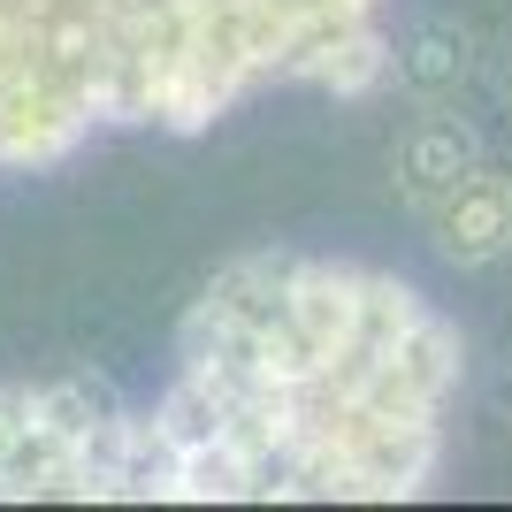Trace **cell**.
Returning a JSON list of instances; mask_svg holds the SVG:
<instances>
[{"instance_id":"obj_6","label":"cell","mask_w":512,"mask_h":512,"mask_svg":"<svg viewBox=\"0 0 512 512\" xmlns=\"http://www.w3.org/2000/svg\"><path fill=\"white\" fill-rule=\"evenodd\" d=\"M390 77H398L421 107L459 100V85L474 77V31L459 16H421L406 39L390 46Z\"/></svg>"},{"instance_id":"obj_3","label":"cell","mask_w":512,"mask_h":512,"mask_svg":"<svg viewBox=\"0 0 512 512\" xmlns=\"http://www.w3.org/2000/svg\"><path fill=\"white\" fill-rule=\"evenodd\" d=\"M130 406L92 375L0 383V505H123Z\"/></svg>"},{"instance_id":"obj_5","label":"cell","mask_w":512,"mask_h":512,"mask_svg":"<svg viewBox=\"0 0 512 512\" xmlns=\"http://www.w3.org/2000/svg\"><path fill=\"white\" fill-rule=\"evenodd\" d=\"M474 161H482V130H474L467 115H451V100H436L421 123L398 138V153H390V184H398V199H406V207L428 214V199L451 192Z\"/></svg>"},{"instance_id":"obj_4","label":"cell","mask_w":512,"mask_h":512,"mask_svg":"<svg viewBox=\"0 0 512 512\" xmlns=\"http://www.w3.org/2000/svg\"><path fill=\"white\" fill-rule=\"evenodd\" d=\"M505 230H512V169L474 161L451 192L428 199V237L451 268H490L505 260Z\"/></svg>"},{"instance_id":"obj_2","label":"cell","mask_w":512,"mask_h":512,"mask_svg":"<svg viewBox=\"0 0 512 512\" xmlns=\"http://www.w3.org/2000/svg\"><path fill=\"white\" fill-rule=\"evenodd\" d=\"M390 0H0V176H39L100 130L199 138L276 85H390Z\"/></svg>"},{"instance_id":"obj_1","label":"cell","mask_w":512,"mask_h":512,"mask_svg":"<svg viewBox=\"0 0 512 512\" xmlns=\"http://www.w3.org/2000/svg\"><path fill=\"white\" fill-rule=\"evenodd\" d=\"M467 337L390 268L237 253L130 413L123 505H406L451 444Z\"/></svg>"},{"instance_id":"obj_7","label":"cell","mask_w":512,"mask_h":512,"mask_svg":"<svg viewBox=\"0 0 512 512\" xmlns=\"http://www.w3.org/2000/svg\"><path fill=\"white\" fill-rule=\"evenodd\" d=\"M482 77H490V92L512 107V23H505V39L490 46V62H482Z\"/></svg>"},{"instance_id":"obj_8","label":"cell","mask_w":512,"mask_h":512,"mask_svg":"<svg viewBox=\"0 0 512 512\" xmlns=\"http://www.w3.org/2000/svg\"><path fill=\"white\" fill-rule=\"evenodd\" d=\"M505 260H512V230H505Z\"/></svg>"}]
</instances>
